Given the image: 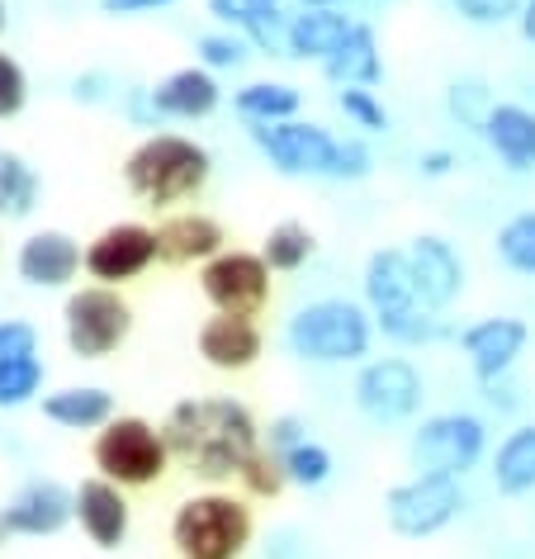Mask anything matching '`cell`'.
Listing matches in <instances>:
<instances>
[{"mask_svg":"<svg viewBox=\"0 0 535 559\" xmlns=\"http://www.w3.org/2000/svg\"><path fill=\"white\" fill-rule=\"evenodd\" d=\"M171 460L209 488L237 484V474L261 451V423L242 399L233 394H190L162 417Z\"/></svg>","mask_w":535,"mask_h":559,"instance_id":"6da1fadb","label":"cell"},{"mask_svg":"<svg viewBox=\"0 0 535 559\" xmlns=\"http://www.w3.org/2000/svg\"><path fill=\"white\" fill-rule=\"evenodd\" d=\"M119 171H123V190L138 204L171 214V209L200 200L209 190V180H214V152L204 143H194L190 133L157 129V133L138 138Z\"/></svg>","mask_w":535,"mask_h":559,"instance_id":"7a4b0ae2","label":"cell"},{"mask_svg":"<svg viewBox=\"0 0 535 559\" xmlns=\"http://www.w3.org/2000/svg\"><path fill=\"white\" fill-rule=\"evenodd\" d=\"M374 318L360 299L346 295H322L294 309L285 323L289 356L308 360V366H360L374 352Z\"/></svg>","mask_w":535,"mask_h":559,"instance_id":"3957f363","label":"cell"},{"mask_svg":"<svg viewBox=\"0 0 535 559\" xmlns=\"http://www.w3.org/2000/svg\"><path fill=\"white\" fill-rule=\"evenodd\" d=\"M257 540L251 498L233 488H204L176 502L171 512V550L180 559H242Z\"/></svg>","mask_w":535,"mask_h":559,"instance_id":"277c9868","label":"cell"},{"mask_svg":"<svg viewBox=\"0 0 535 559\" xmlns=\"http://www.w3.org/2000/svg\"><path fill=\"white\" fill-rule=\"evenodd\" d=\"M91 465H95V474L115 479L119 488H152V484H162V474L171 469L176 460H171V445H166L162 423L138 417V413H119L95 431Z\"/></svg>","mask_w":535,"mask_h":559,"instance_id":"5b68a950","label":"cell"},{"mask_svg":"<svg viewBox=\"0 0 535 559\" xmlns=\"http://www.w3.org/2000/svg\"><path fill=\"white\" fill-rule=\"evenodd\" d=\"M492 455L488 423L469 408L427 413L407 437V465L413 474H445V479H469Z\"/></svg>","mask_w":535,"mask_h":559,"instance_id":"8992f818","label":"cell"},{"mask_svg":"<svg viewBox=\"0 0 535 559\" xmlns=\"http://www.w3.org/2000/svg\"><path fill=\"white\" fill-rule=\"evenodd\" d=\"M133 337V304L115 285H76L62 299V342L76 360H109Z\"/></svg>","mask_w":535,"mask_h":559,"instance_id":"52a82bcc","label":"cell"},{"mask_svg":"<svg viewBox=\"0 0 535 559\" xmlns=\"http://www.w3.org/2000/svg\"><path fill=\"white\" fill-rule=\"evenodd\" d=\"M469 512L464 479L445 474H407L384 488V522L399 540H431Z\"/></svg>","mask_w":535,"mask_h":559,"instance_id":"ba28073f","label":"cell"},{"mask_svg":"<svg viewBox=\"0 0 535 559\" xmlns=\"http://www.w3.org/2000/svg\"><path fill=\"white\" fill-rule=\"evenodd\" d=\"M350 403L360 417H370L379 427L413 423L427 403V380H421L413 356H370L356 366L350 380Z\"/></svg>","mask_w":535,"mask_h":559,"instance_id":"9c48e42d","label":"cell"},{"mask_svg":"<svg viewBox=\"0 0 535 559\" xmlns=\"http://www.w3.org/2000/svg\"><path fill=\"white\" fill-rule=\"evenodd\" d=\"M247 133H251V147L285 180H328L336 143H342L328 123L304 119V115L285 123H247Z\"/></svg>","mask_w":535,"mask_h":559,"instance_id":"30bf717a","label":"cell"},{"mask_svg":"<svg viewBox=\"0 0 535 559\" xmlns=\"http://www.w3.org/2000/svg\"><path fill=\"white\" fill-rule=\"evenodd\" d=\"M271 265L261 251L247 247H223L214 261L200 265V295L209 299L214 313H237V318H261L271 304Z\"/></svg>","mask_w":535,"mask_h":559,"instance_id":"8fae6325","label":"cell"},{"mask_svg":"<svg viewBox=\"0 0 535 559\" xmlns=\"http://www.w3.org/2000/svg\"><path fill=\"white\" fill-rule=\"evenodd\" d=\"M157 228L152 223H138V218H119L100 228L86 242V280L95 285H133V280H143L152 265H157Z\"/></svg>","mask_w":535,"mask_h":559,"instance_id":"7c38bea8","label":"cell"},{"mask_svg":"<svg viewBox=\"0 0 535 559\" xmlns=\"http://www.w3.org/2000/svg\"><path fill=\"white\" fill-rule=\"evenodd\" d=\"M455 346H460L474 380L488 384V380H502V374L516 370V360L526 356V346H531V323L516 313H488V318L464 323L455 332Z\"/></svg>","mask_w":535,"mask_h":559,"instance_id":"4fadbf2b","label":"cell"},{"mask_svg":"<svg viewBox=\"0 0 535 559\" xmlns=\"http://www.w3.org/2000/svg\"><path fill=\"white\" fill-rule=\"evenodd\" d=\"M407 265H413V285H417V304L431 313H450L469 285L460 247L441 233H417L407 242Z\"/></svg>","mask_w":535,"mask_h":559,"instance_id":"5bb4252c","label":"cell"},{"mask_svg":"<svg viewBox=\"0 0 535 559\" xmlns=\"http://www.w3.org/2000/svg\"><path fill=\"white\" fill-rule=\"evenodd\" d=\"M86 271V247L67 228H38L15 247V275L29 289H72Z\"/></svg>","mask_w":535,"mask_h":559,"instance_id":"9a60e30c","label":"cell"},{"mask_svg":"<svg viewBox=\"0 0 535 559\" xmlns=\"http://www.w3.org/2000/svg\"><path fill=\"white\" fill-rule=\"evenodd\" d=\"M72 498H76V526L95 550H123L129 545V531H133L129 488H119L105 474H86L72 488Z\"/></svg>","mask_w":535,"mask_h":559,"instance_id":"2e32d148","label":"cell"},{"mask_svg":"<svg viewBox=\"0 0 535 559\" xmlns=\"http://www.w3.org/2000/svg\"><path fill=\"white\" fill-rule=\"evenodd\" d=\"M152 91V109H157L162 123H200V119H214L223 100H228V91H223V81L209 72V67L190 62V67H176V72H166Z\"/></svg>","mask_w":535,"mask_h":559,"instance_id":"e0dca14e","label":"cell"},{"mask_svg":"<svg viewBox=\"0 0 535 559\" xmlns=\"http://www.w3.org/2000/svg\"><path fill=\"white\" fill-rule=\"evenodd\" d=\"M5 522L24 540H48V536H58V531H67L76 522V498H72L67 484L38 474V479H24L15 488V498L5 502Z\"/></svg>","mask_w":535,"mask_h":559,"instance_id":"ac0fdd59","label":"cell"},{"mask_svg":"<svg viewBox=\"0 0 535 559\" xmlns=\"http://www.w3.org/2000/svg\"><path fill=\"white\" fill-rule=\"evenodd\" d=\"M194 352L209 370L218 374H242L265 356V332L257 318H237V313H214L204 318L194 332Z\"/></svg>","mask_w":535,"mask_h":559,"instance_id":"d6986e66","label":"cell"},{"mask_svg":"<svg viewBox=\"0 0 535 559\" xmlns=\"http://www.w3.org/2000/svg\"><path fill=\"white\" fill-rule=\"evenodd\" d=\"M152 228H157L162 265H204L228 247L223 223L214 214H204V209H171V214H162Z\"/></svg>","mask_w":535,"mask_h":559,"instance_id":"ffe728a7","label":"cell"},{"mask_svg":"<svg viewBox=\"0 0 535 559\" xmlns=\"http://www.w3.org/2000/svg\"><path fill=\"white\" fill-rule=\"evenodd\" d=\"M360 304L370 318H389L417 304L413 265H407V247H374L360 271Z\"/></svg>","mask_w":535,"mask_h":559,"instance_id":"44dd1931","label":"cell"},{"mask_svg":"<svg viewBox=\"0 0 535 559\" xmlns=\"http://www.w3.org/2000/svg\"><path fill=\"white\" fill-rule=\"evenodd\" d=\"M478 138H484V147L498 157L502 171H512V176H531L535 171V109L531 105L498 100L488 109Z\"/></svg>","mask_w":535,"mask_h":559,"instance_id":"7402d4cb","label":"cell"},{"mask_svg":"<svg viewBox=\"0 0 535 559\" xmlns=\"http://www.w3.org/2000/svg\"><path fill=\"white\" fill-rule=\"evenodd\" d=\"M38 413L62 431H100L109 417H119V399L105 384H62L38 399Z\"/></svg>","mask_w":535,"mask_h":559,"instance_id":"603a6c76","label":"cell"},{"mask_svg":"<svg viewBox=\"0 0 535 559\" xmlns=\"http://www.w3.org/2000/svg\"><path fill=\"white\" fill-rule=\"evenodd\" d=\"M350 29H356V20H350L342 5L289 10V62L322 67L350 38Z\"/></svg>","mask_w":535,"mask_h":559,"instance_id":"cb8c5ba5","label":"cell"},{"mask_svg":"<svg viewBox=\"0 0 535 559\" xmlns=\"http://www.w3.org/2000/svg\"><path fill=\"white\" fill-rule=\"evenodd\" d=\"M322 81L336 91H346V86H365V91H374L379 81H384V52H379V34H374V24H365L356 20V29H350V38L342 48L332 52L328 62L318 67Z\"/></svg>","mask_w":535,"mask_h":559,"instance_id":"d4e9b609","label":"cell"},{"mask_svg":"<svg viewBox=\"0 0 535 559\" xmlns=\"http://www.w3.org/2000/svg\"><path fill=\"white\" fill-rule=\"evenodd\" d=\"M488 479L502 498L535 493V423H516L488 455Z\"/></svg>","mask_w":535,"mask_h":559,"instance_id":"484cf974","label":"cell"},{"mask_svg":"<svg viewBox=\"0 0 535 559\" xmlns=\"http://www.w3.org/2000/svg\"><path fill=\"white\" fill-rule=\"evenodd\" d=\"M233 115L242 123H285V119H299L304 115V91L294 81H275V76H261V81H242L233 91Z\"/></svg>","mask_w":535,"mask_h":559,"instance_id":"4316f807","label":"cell"},{"mask_svg":"<svg viewBox=\"0 0 535 559\" xmlns=\"http://www.w3.org/2000/svg\"><path fill=\"white\" fill-rule=\"evenodd\" d=\"M38 204H44V176H38V166L24 152L0 147V218L5 223L34 218Z\"/></svg>","mask_w":535,"mask_h":559,"instance_id":"83f0119b","label":"cell"},{"mask_svg":"<svg viewBox=\"0 0 535 559\" xmlns=\"http://www.w3.org/2000/svg\"><path fill=\"white\" fill-rule=\"evenodd\" d=\"M261 257H265V265H271L275 275H299L304 265L318 257V237H313L308 223L285 218V223H275V228L261 237Z\"/></svg>","mask_w":535,"mask_h":559,"instance_id":"f1b7e54d","label":"cell"},{"mask_svg":"<svg viewBox=\"0 0 535 559\" xmlns=\"http://www.w3.org/2000/svg\"><path fill=\"white\" fill-rule=\"evenodd\" d=\"M492 257H498L502 271L535 280V209H521V214L498 223V233H492Z\"/></svg>","mask_w":535,"mask_h":559,"instance_id":"f546056e","label":"cell"},{"mask_svg":"<svg viewBox=\"0 0 535 559\" xmlns=\"http://www.w3.org/2000/svg\"><path fill=\"white\" fill-rule=\"evenodd\" d=\"M48 394V360L44 356H15L0 360V413L29 408Z\"/></svg>","mask_w":535,"mask_h":559,"instance_id":"4dcf8cb0","label":"cell"},{"mask_svg":"<svg viewBox=\"0 0 535 559\" xmlns=\"http://www.w3.org/2000/svg\"><path fill=\"white\" fill-rule=\"evenodd\" d=\"M492 105H498V95H492V86L484 76H455L445 86V119L460 123V129H469V133L484 129Z\"/></svg>","mask_w":535,"mask_h":559,"instance_id":"1f68e13d","label":"cell"},{"mask_svg":"<svg viewBox=\"0 0 535 559\" xmlns=\"http://www.w3.org/2000/svg\"><path fill=\"white\" fill-rule=\"evenodd\" d=\"M257 58L251 52V44L237 29H209L194 38V62L209 67L214 76H228V72H242V67Z\"/></svg>","mask_w":535,"mask_h":559,"instance_id":"d6a6232c","label":"cell"},{"mask_svg":"<svg viewBox=\"0 0 535 559\" xmlns=\"http://www.w3.org/2000/svg\"><path fill=\"white\" fill-rule=\"evenodd\" d=\"M237 488H242V498H251V502H275V498L289 488L285 460H280V455L271 451V445L261 441V451L247 460L242 474H237Z\"/></svg>","mask_w":535,"mask_h":559,"instance_id":"836d02e7","label":"cell"},{"mask_svg":"<svg viewBox=\"0 0 535 559\" xmlns=\"http://www.w3.org/2000/svg\"><path fill=\"white\" fill-rule=\"evenodd\" d=\"M285 460V474H289V488H304V493H313V488H322V484H332V474H336V460H332V451L322 441H299L294 451H285L280 455Z\"/></svg>","mask_w":535,"mask_h":559,"instance_id":"e575fe53","label":"cell"},{"mask_svg":"<svg viewBox=\"0 0 535 559\" xmlns=\"http://www.w3.org/2000/svg\"><path fill=\"white\" fill-rule=\"evenodd\" d=\"M336 109H342L346 123L350 129H360V133H389L393 129V119H389L384 100H379V91L346 86V91H336Z\"/></svg>","mask_w":535,"mask_h":559,"instance_id":"d590c367","label":"cell"},{"mask_svg":"<svg viewBox=\"0 0 535 559\" xmlns=\"http://www.w3.org/2000/svg\"><path fill=\"white\" fill-rule=\"evenodd\" d=\"M370 176H374V152H370V143H365V133L342 138L328 180H336V186H356V180H370Z\"/></svg>","mask_w":535,"mask_h":559,"instance_id":"8d00e7d4","label":"cell"},{"mask_svg":"<svg viewBox=\"0 0 535 559\" xmlns=\"http://www.w3.org/2000/svg\"><path fill=\"white\" fill-rule=\"evenodd\" d=\"M209 20L218 24V29H251L257 20L275 15V10H285V0H204Z\"/></svg>","mask_w":535,"mask_h":559,"instance_id":"74e56055","label":"cell"},{"mask_svg":"<svg viewBox=\"0 0 535 559\" xmlns=\"http://www.w3.org/2000/svg\"><path fill=\"white\" fill-rule=\"evenodd\" d=\"M521 5H526V0H450V10H455L464 24H474V29H502V24H516Z\"/></svg>","mask_w":535,"mask_h":559,"instance_id":"f35d334b","label":"cell"},{"mask_svg":"<svg viewBox=\"0 0 535 559\" xmlns=\"http://www.w3.org/2000/svg\"><path fill=\"white\" fill-rule=\"evenodd\" d=\"M29 109V72L20 67V58L0 52V123L20 119Z\"/></svg>","mask_w":535,"mask_h":559,"instance_id":"ab89813d","label":"cell"},{"mask_svg":"<svg viewBox=\"0 0 535 559\" xmlns=\"http://www.w3.org/2000/svg\"><path fill=\"white\" fill-rule=\"evenodd\" d=\"M242 38L257 58H289V10H275V15L257 20L251 29H242Z\"/></svg>","mask_w":535,"mask_h":559,"instance_id":"60d3db41","label":"cell"},{"mask_svg":"<svg viewBox=\"0 0 535 559\" xmlns=\"http://www.w3.org/2000/svg\"><path fill=\"white\" fill-rule=\"evenodd\" d=\"M38 328L29 318H0V360H15V356H38Z\"/></svg>","mask_w":535,"mask_h":559,"instance_id":"b9f144b4","label":"cell"},{"mask_svg":"<svg viewBox=\"0 0 535 559\" xmlns=\"http://www.w3.org/2000/svg\"><path fill=\"white\" fill-rule=\"evenodd\" d=\"M119 81L105 72V67H91V72H81L72 76V100L76 105H109V100H119Z\"/></svg>","mask_w":535,"mask_h":559,"instance_id":"7bdbcfd3","label":"cell"},{"mask_svg":"<svg viewBox=\"0 0 535 559\" xmlns=\"http://www.w3.org/2000/svg\"><path fill=\"white\" fill-rule=\"evenodd\" d=\"M261 441L271 445L275 455H285V451H294L299 441H308V423L299 413H280V417H271V427L261 431Z\"/></svg>","mask_w":535,"mask_h":559,"instance_id":"ee69618b","label":"cell"},{"mask_svg":"<svg viewBox=\"0 0 535 559\" xmlns=\"http://www.w3.org/2000/svg\"><path fill=\"white\" fill-rule=\"evenodd\" d=\"M478 394H484V408H488V413H498V417H516V413H521V403H526V394L516 389L512 374L478 384Z\"/></svg>","mask_w":535,"mask_h":559,"instance_id":"f6af8a7d","label":"cell"},{"mask_svg":"<svg viewBox=\"0 0 535 559\" xmlns=\"http://www.w3.org/2000/svg\"><path fill=\"white\" fill-rule=\"evenodd\" d=\"M180 0H100V10L109 20H143V15H157V10H171Z\"/></svg>","mask_w":535,"mask_h":559,"instance_id":"bcb514c9","label":"cell"},{"mask_svg":"<svg viewBox=\"0 0 535 559\" xmlns=\"http://www.w3.org/2000/svg\"><path fill=\"white\" fill-rule=\"evenodd\" d=\"M455 166H460V152L455 147H427L417 157L421 180H445V176H455Z\"/></svg>","mask_w":535,"mask_h":559,"instance_id":"7dc6e473","label":"cell"},{"mask_svg":"<svg viewBox=\"0 0 535 559\" xmlns=\"http://www.w3.org/2000/svg\"><path fill=\"white\" fill-rule=\"evenodd\" d=\"M265 559H308V550L294 531H275L271 545H265Z\"/></svg>","mask_w":535,"mask_h":559,"instance_id":"c3c4849f","label":"cell"},{"mask_svg":"<svg viewBox=\"0 0 535 559\" xmlns=\"http://www.w3.org/2000/svg\"><path fill=\"white\" fill-rule=\"evenodd\" d=\"M516 34L535 48V0H526V5H521V15H516Z\"/></svg>","mask_w":535,"mask_h":559,"instance_id":"681fc988","label":"cell"},{"mask_svg":"<svg viewBox=\"0 0 535 559\" xmlns=\"http://www.w3.org/2000/svg\"><path fill=\"white\" fill-rule=\"evenodd\" d=\"M10 540H15V531H10V522H5V508H0V550H5Z\"/></svg>","mask_w":535,"mask_h":559,"instance_id":"f907efd6","label":"cell"},{"mask_svg":"<svg viewBox=\"0 0 535 559\" xmlns=\"http://www.w3.org/2000/svg\"><path fill=\"white\" fill-rule=\"evenodd\" d=\"M299 10H322V5H342V0H294Z\"/></svg>","mask_w":535,"mask_h":559,"instance_id":"816d5d0a","label":"cell"},{"mask_svg":"<svg viewBox=\"0 0 535 559\" xmlns=\"http://www.w3.org/2000/svg\"><path fill=\"white\" fill-rule=\"evenodd\" d=\"M5 29H10V5L0 0V34H5Z\"/></svg>","mask_w":535,"mask_h":559,"instance_id":"f5cc1de1","label":"cell"}]
</instances>
